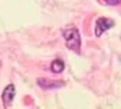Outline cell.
<instances>
[{
	"mask_svg": "<svg viewBox=\"0 0 121 109\" xmlns=\"http://www.w3.org/2000/svg\"><path fill=\"white\" fill-rule=\"evenodd\" d=\"M63 38L65 40L66 46L74 52L79 53L80 51V34L77 27H69L63 30Z\"/></svg>",
	"mask_w": 121,
	"mask_h": 109,
	"instance_id": "obj_1",
	"label": "cell"
},
{
	"mask_svg": "<svg viewBox=\"0 0 121 109\" xmlns=\"http://www.w3.org/2000/svg\"><path fill=\"white\" fill-rule=\"evenodd\" d=\"M50 68H51L52 72H54V73H60L64 69V63H63V61H61L60 59H56L52 62Z\"/></svg>",
	"mask_w": 121,
	"mask_h": 109,
	"instance_id": "obj_5",
	"label": "cell"
},
{
	"mask_svg": "<svg viewBox=\"0 0 121 109\" xmlns=\"http://www.w3.org/2000/svg\"><path fill=\"white\" fill-rule=\"evenodd\" d=\"M103 1L106 2L110 6H116L119 3H121V0H103Z\"/></svg>",
	"mask_w": 121,
	"mask_h": 109,
	"instance_id": "obj_6",
	"label": "cell"
},
{
	"mask_svg": "<svg viewBox=\"0 0 121 109\" xmlns=\"http://www.w3.org/2000/svg\"><path fill=\"white\" fill-rule=\"evenodd\" d=\"M38 83L40 84V86L42 88H45V89H48V88H56V87H60L62 83L60 82H52V81H49L47 79H40L38 81Z\"/></svg>",
	"mask_w": 121,
	"mask_h": 109,
	"instance_id": "obj_4",
	"label": "cell"
},
{
	"mask_svg": "<svg viewBox=\"0 0 121 109\" xmlns=\"http://www.w3.org/2000/svg\"><path fill=\"white\" fill-rule=\"evenodd\" d=\"M114 25V22L112 19L109 18H105V17H100L96 20L95 22V35L96 36H100L105 30L111 28L112 26Z\"/></svg>",
	"mask_w": 121,
	"mask_h": 109,
	"instance_id": "obj_2",
	"label": "cell"
},
{
	"mask_svg": "<svg viewBox=\"0 0 121 109\" xmlns=\"http://www.w3.org/2000/svg\"><path fill=\"white\" fill-rule=\"evenodd\" d=\"M14 95H15V88H14V85L13 84H9L3 91V94H2V100H3V102L5 104V106H8L13 100L14 98Z\"/></svg>",
	"mask_w": 121,
	"mask_h": 109,
	"instance_id": "obj_3",
	"label": "cell"
}]
</instances>
